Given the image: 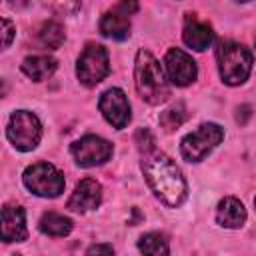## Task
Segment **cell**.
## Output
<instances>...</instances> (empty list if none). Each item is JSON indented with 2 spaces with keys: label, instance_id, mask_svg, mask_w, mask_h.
Wrapping results in <instances>:
<instances>
[{
  "label": "cell",
  "instance_id": "1",
  "mask_svg": "<svg viewBox=\"0 0 256 256\" xmlns=\"http://www.w3.org/2000/svg\"><path fill=\"white\" fill-rule=\"evenodd\" d=\"M142 172L144 178L154 192V196L166 204L168 208H178L188 196V184L180 172V168L168 158L164 152L152 150L142 154Z\"/></svg>",
  "mask_w": 256,
  "mask_h": 256
},
{
  "label": "cell",
  "instance_id": "2",
  "mask_svg": "<svg viewBox=\"0 0 256 256\" xmlns=\"http://www.w3.org/2000/svg\"><path fill=\"white\" fill-rule=\"evenodd\" d=\"M134 86L142 100L152 106L164 104L170 98V86L160 62L150 50L140 48L134 60Z\"/></svg>",
  "mask_w": 256,
  "mask_h": 256
},
{
  "label": "cell",
  "instance_id": "3",
  "mask_svg": "<svg viewBox=\"0 0 256 256\" xmlns=\"http://www.w3.org/2000/svg\"><path fill=\"white\" fill-rule=\"evenodd\" d=\"M220 78L228 86H240L252 72V52L238 42L222 40L216 48Z\"/></svg>",
  "mask_w": 256,
  "mask_h": 256
},
{
  "label": "cell",
  "instance_id": "4",
  "mask_svg": "<svg viewBox=\"0 0 256 256\" xmlns=\"http://www.w3.org/2000/svg\"><path fill=\"white\" fill-rule=\"evenodd\" d=\"M22 182L32 194L42 198H56L64 192L66 186L64 174L50 162L30 164L22 174Z\"/></svg>",
  "mask_w": 256,
  "mask_h": 256
},
{
  "label": "cell",
  "instance_id": "5",
  "mask_svg": "<svg viewBox=\"0 0 256 256\" xmlns=\"http://www.w3.org/2000/svg\"><path fill=\"white\" fill-rule=\"evenodd\" d=\"M224 140V128L214 122L200 124L194 132L186 134L180 142L182 158L188 162H202Z\"/></svg>",
  "mask_w": 256,
  "mask_h": 256
},
{
  "label": "cell",
  "instance_id": "6",
  "mask_svg": "<svg viewBox=\"0 0 256 256\" xmlns=\"http://www.w3.org/2000/svg\"><path fill=\"white\" fill-rule=\"evenodd\" d=\"M6 136L16 150L30 152L38 146V142L42 138V124L34 112L16 110V112H12V116L8 120Z\"/></svg>",
  "mask_w": 256,
  "mask_h": 256
},
{
  "label": "cell",
  "instance_id": "7",
  "mask_svg": "<svg viewBox=\"0 0 256 256\" xmlns=\"http://www.w3.org/2000/svg\"><path fill=\"white\" fill-rule=\"evenodd\" d=\"M108 74H110L108 50L96 42L86 44V48L80 52L78 62H76V76H78L80 84L92 88V86L100 84Z\"/></svg>",
  "mask_w": 256,
  "mask_h": 256
},
{
  "label": "cell",
  "instance_id": "8",
  "mask_svg": "<svg viewBox=\"0 0 256 256\" xmlns=\"http://www.w3.org/2000/svg\"><path fill=\"white\" fill-rule=\"evenodd\" d=\"M70 152L78 166L92 168V166H100V164L108 162L112 158L114 148L106 138L96 136V134H86L80 140L72 142Z\"/></svg>",
  "mask_w": 256,
  "mask_h": 256
},
{
  "label": "cell",
  "instance_id": "9",
  "mask_svg": "<svg viewBox=\"0 0 256 256\" xmlns=\"http://www.w3.org/2000/svg\"><path fill=\"white\" fill-rule=\"evenodd\" d=\"M164 66H166L168 80L176 86H188L198 76V66L194 58L182 48H170L164 56Z\"/></svg>",
  "mask_w": 256,
  "mask_h": 256
},
{
  "label": "cell",
  "instance_id": "10",
  "mask_svg": "<svg viewBox=\"0 0 256 256\" xmlns=\"http://www.w3.org/2000/svg\"><path fill=\"white\" fill-rule=\"evenodd\" d=\"M98 108H100L102 116H104L116 130L126 128L128 122H130V118H132L128 98H126V94H124L120 88H108V90L100 96Z\"/></svg>",
  "mask_w": 256,
  "mask_h": 256
},
{
  "label": "cell",
  "instance_id": "11",
  "mask_svg": "<svg viewBox=\"0 0 256 256\" xmlns=\"http://www.w3.org/2000/svg\"><path fill=\"white\" fill-rule=\"evenodd\" d=\"M102 202V186L94 178H84L76 184L66 208L72 212H88L98 208Z\"/></svg>",
  "mask_w": 256,
  "mask_h": 256
},
{
  "label": "cell",
  "instance_id": "12",
  "mask_svg": "<svg viewBox=\"0 0 256 256\" xmlns=\"http://www.w3.org/2000/svg\"><path fill=\"white\" fill-rule=\"evenodd\" d=\"M28 238L26 214L22 206L6 204L2 208V240L4 242H24Z\"/></svg>",
  "mask_w": 256,
  "mask_h": 256
},
{
  "label": "cell",
  "instance_id": "13",
  "mask_svg": "<svg viewBox=\"0 0 256 256\" xmlns=\"http://www.w3.org/2000/svg\"><path fill=\"white\" fill-rule=\"evenodd\" d=\"M182 40L188 48L202 52L206 48L212 46L214 42V32L210 28V24L198 20L196 16H188L184 22V30H182Z\"/></svg>",
  "mask_w": 256,
  "mask_h": 256
},
{
  "label": "cell",
  "instance_id": "14",
  "mask_svg": "<svg viewBox=\"0 0 256 256\" xmlns=\"http://www.w3.org/2000/svg\"><path fill=\"white\" fill-rule=\"evenodd\" d=\"M216 222L224 228H240L246 222V208L244 204L234 198V196H226L218 202L216 208Z\"/></svg>",
  "mask_w": 256,
  "mask_h": 256
},
{
  "label": "cell",
  "instance_id": "15",
  "mask_svg": "<svg viewBox=\"0 0 256 256\" xmlns=\"http://www.w3.org/2000/svg\"><path fill=\"white\" fill-rule=\"evenodd\" d=\"M56 60L48 54H34V56H26L22 60V72L32 78L34 82H42L46 78H50L56 70Z\"/></svg>",
  "mask_w": 256,
  "mask_h": 256
},
{
  "label": "cell",
  "instance_id": "16",
  "mask_svg": "<svg viewBox=\"0 0 256 256\" xmlns=\"http://www.w3.org/2000/svg\"><path fill=\"white\" fill-rule=\"evenodd\" d=\"M100 32L106 38L122 42L130 36V20H128V16H124L116 10H108L100 18Z\"/></svg>",
  "mask_w": 256,
  "mask_h": 256
},
{
  "label": "cell",
  "instance_id": "17",
  "mask_svg": "<svg viewBox=\"0 0 256 256\" xmlns=\"http://www.w3.org/2000/svg\"><path fill=\"white\" fill-rule=\"evenodd\" d=\"M72 220L64 214H58V212H46L42 218H40V230L48 236H56V238H62V236H68L72 232Z\"/></svg>",
  "mask_w": 256,
  "mask_h": 256
},
{
  "label": "cell",
  "instance_id": "18",
  "mask_svg": "<svg viewBox=\"0 0 256 256\" xmlns=\"http://www.w3.org/2000/svg\"><path fill=\"white\" fill-rule=\"evenodd\" d=\"M138 250L142 256H168L170 254V244L164 234L160 232H146L138 240Z\"/></svg>",
  "mask_w": 256,
  "mask_h": 256
},
{
  "label": "cell",
  "instance_id": "19",
  "mask_svg": "<svg viewBox=\"0 0 256 256\" xmlns=\"http://www.w3.org/2000/svg\"><path fill=\"white\" fill-rule=\"evenodd\" d=\"M38 40L44 48H50V50H56L62 46V42L66 40V32H64V26L56 20H48L42 24L40 32H38Z\"/></svg>",
  "mask_w": 256,
  "mask_h": 256
},
{
  "label": "cell",
  "instance_id": "20",
  "mask_svg": "<svg viewBox=\"0 0 256 256\" xmlns=\"http://www.w3.org/2000/svg\"><path fill=\"white\" fill-rule=\"evenodd\" d=\"M184 120H186V108L182 104H176V106H172V108H168L160 114V126L166 132L176 130L178 126L184 124Z\"/></svg>",
  "mask_w": 256,
  "mask_h": 256
},
{
  "label": "cell",
  "instance_id": "21",
  "mask_svg": "<svg viewBox=\"0 0 256 256\" xmlns=\"http://www.w3.org/2000/svg\"><path fill=\"white\" fill-rule=\"evenodd\" d=\"M134 142H136V146H138V150H140L142 154L156 150V140H154V136H152V132H150L148 128H140V130L134 134Z\"/></svg>",
  "mask_w": 256,
  "mask_h": 256
},
{
  "label": "cell",
  "instance_id": "22",
  "mask_svg": "<svg viewBox=\"0 0 256 256\" xmlns=\"http://www.w3.org/2000/svg\"><path fill=\"white\" fill-rule=\"evenodd\" d=\"M84 256H114V248L108 242H98V244H92Z\"/></svg>",
  "mask_w": 256,
  "mask_h": 256
},
{
  "label": "cell",
  "instance_id": "23",
  "mask_svg": "<svg viewBox=\"0 0 256 256\" xmlns=\"http://www.w3.org/2000/svg\"><path fill=\"white\" fill-rule=\"evenodd\" d=\"M2 36H4L2 46L8 48V46L12 44V38H14V24H12L8 18H2Z\"/></svg>",
  "mask_w": 256,
  "mask_h": 256
},
{
  "label": "cell",
  "instance_id": "24",
  "mask_svg": "<svg viewBox=\"0 0 256 256\" xmlns=\"http://www.w3.org/2000/svg\"><path fill=\"white\" fill-rule=\"evenodd\" d=\"M112 10H116V12L124 14V16H130V14H134V12L138 10V4H136V2H120V4H116Z\"/></svg>",
  "mask_w": 256,
  "mask_h": 256
},
{
  "label": "cell",
  "instance_id": "25",
  "mask_svg": "<svg viewBox=\"0 0 256 256\" xmlns=\"http://www.w3.org/2000/svg\"><path fill=\"white\" fill-rule=\"evenodd\" d=\"M12 256H22V254H12Z\"/></svg>",
  "mask_w": 256,
  "mask_h": 256
},
{
  "label": "cell",
  "instance_id": "26",
  "mask_svg": "<svg viewBox=\"0 0 256 256\" xmlns=\"http://www.w3.org/2000/svg\"><path fill=\"white\" fill-rule=\"evenodd\" d=\"M254 206H256V198H254Z\"/></svg>",
  "mask_w": 256,
  "mask_h": 256
}]
</instances>
